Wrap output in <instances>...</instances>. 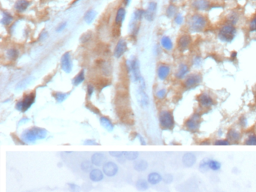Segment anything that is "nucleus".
<instances>
[{
    "label": "nucleus",
    "instance_id": "72a5a7b5",
    "mask_svg": "<svg viewBox=\"0 0 256 192\" xmlns=\"http://www.w3.org/2000/svg\"><path fill=\"white\" fill-rule=\"evenodd\" d=\"M209 167L210 170L213 171L219 170L221 168V164L218 161L214 160V159H209Z\"/></svg>",
    "mask_w": 256,
    "mask_h": 192
},
{
    "label": "nucleus",
    "instance_id": "4468645a",
    "mask_svg": "<svg viewBox=\"0 0 256 192\" xmlns=\"http://www.w3.org/2000/svg\"><path fill=\"white\" fill-rule=\"evenodd\" d=\"M145 88L146 87L139 86V89H138V95H137L138 102L143 108H146L149 105V98L147 94L146 93Z\"/></svg>",
    "mask_w": 256,
    "mask_h": 192
},
{
    "label": "nucleus",
    "instance_id": "f257e3e1",
    "mask_svg": "<svg viewBox=\"0 0 256 192\" xmlns=\"http://www.w3.org/2000/svg\"><path fill=\"white\" fill-rule=\"evenodd\" d=\"M207 25V17L200 13H195L189 18L187 27L191 32H201L206 29Z\"/></svg>",
    "mask_w": 256,
    "mask_h": 192
},
{
    "label": "nucleus",
    "instance_id": "bb28decb",
    "mask_svg": "<svg viewBox=\"0 0 256 192\" xmlns=\"http://www.w3.org/2000/svg\"><path fill=\"white\" fill-rule=\"evenodd\" d=\"M147 167H148V163L145 160H140L135 162V164H134V169L138 172H142V171L146 170Z\"/></svg>",
    "mask_w": 256,
    "mask_h": 192
},
{
    "label": "nucleus",
    "instance_id": "39448f33",
    "mask_svg": "<svg viewBox=\"0 0 256 192\" xmlns=\"http://www.w3.org/2000/svg\"><path fill=\"white\" fill-rule=\"evenodd\" d=\"M202 82V76L198 73H193L186 76L183 81V86L187 90L195 89Z\"/></svg>",
    "mask_w": 256,
    "mask_h": 192
},
{
    "label": "nucleus",
    "instance_id": "20e7f679",
    "mask_svg": "<svg viewBox=\"0 0 256 192\" xmlns=\"http://www.w3.org/2000/svg\"><path fill=\"white\" fill-rule=\"evenodd\" d=\"M159 123L164 129L171 130L174 127V118L169 111H162L159 114Z\"/></svg>",
    "mask_w": 256,
    "mask_h": 192
},
{
    "label": "nucleus",
    "instance_id": "a19ab883",
    "mask_svg": "<svg viewBox=\"0 0 256 192\" xmlns=\"http://www.w3.org/2000/svg\"><path fill=\"white\" fill-rule=\"evenodd\" d=\"M245 144L247 146H256V134H252L249 135L245 140Z\"/></svg>",
    "mask_w": 256,
    "mask_h": 192
},
{
    "label": "nucleus",
    "instance_id": "4be33fe9",
    "mask_svg": "<svg viewBox=\"0 0 256 192\" xmlns=\"http://www.w3.org/2000/svg\"><path fill=\"white\" fill-rule=\"evenodd\" d=\"M104 178V173L99 169H93L90 173V179L94 182H99Z\"/></svg>",
    "mask_w": 256,
    "mask_h": 192
},
{
    "label": "nucleus",
    "instance_id": "2f4dec72",
    "mask_svg": "<svg viewBox=\"0 0 256 192\" xmlns=\"http://www.w3.org/2000/svg\"><path fill=\"white\" fill-rule=\"evenodd\" d=\"M209 159L210 158L203 159L199 164V170L201 173H207L208 170H210Z\"/></svg>",
    "mask_w": 256,
    "mask_h": 192
},
{
    "label": "nucleus",
    "instance_id": "393cba45",
    "mask_svg": "<svg viewBox=\"0 0 256 192\" xmlns=\"http://www.w3.org/2000/svg\"><path fill=\"white\" fill-rule=\"evenodd\" d=\"M29 5V2H28L27 0H17L15 3V5H14V8H15L16 11L22 13L26 11Z\"/></svg>",
    "mask_w": 256,
    "mask_h": 192
},
{
    "label": "nucleus",
    "instance_id": "09e8293b",
    "mask_svg": "<svg viewBox=\"0 0 256 192\" xmlns=\"http://www.w3.org/2000/svg\"><path fill=\"white\" fill-rule=\"evenodd\" d=\"M109 154L111 155L112 157L114 158H122L124 157V152L120 151H110Z\"/></svg>",
    "mask_w": 256,
    "mask_h": 192
},
{
    "label": "nucleus",
    "instance_id": "b1692460",
    "mask_svg": "<svg viewBox=\"0 0 256 192\" xmlns=\"http://www.w3.org/2000/svg\"><path fill=\"white\" fill-rule=\"evenodd\" d=\"M100 123L101 125H102V127H103L104 128L106 129L108 131L111 132L114 131V125H113V123H111V121L108 118V117H101Z\"/></svg>",
    "mask_w": 256,
    "mask_h": 192
},
{
    "label": "nucleus",
    "instance_id": "49530a36",
    "mask_svg": "<svg viewBox=\"0 0 256 192\" xmlns=\"http://www.w3.org/2000/svg\"><path fill=\"white\" fill-rule=\"evenodd\" d=\"M68 188L72 192H80V186H78L77 185L74 184V183H68Z\"/></svg>",
    "mask_w": 256,
    "mask_h": 192
},
{
    "label": "nucleus",
    "instance_id": "de8ad7c7",
    "mask_svg": "<svg viewBox=\"0 0 256 192\" xmlns=\"http://www.w3.org/2000/svg\"><path fill=\"white\" fill-rule=\"evenodd\" d=\"M231 144V143L226 140H217L214 143V145L216 146H229Z\"/></svg>",
    "mask_w": 256,
    "mask_h": 192
},
{
    "label": "nucleus",
    "instance_id": "1a4fd4ad",
    "mask_svg": "<svg viewBox=\"0 0 256 192\" xmlns=\"http://www.w3.org/2000/svg\"><path fill=\"white\" fill-rule=\"evenodd\" d=\"M192 38L188 34L180 35L177 40V47L181 52L189 50L192 44Z\"/></svg>",
    "mask_w": 256,
    "mask_h": 192
},
{
    "label": "nucleus",
    "instance_id": "6e6d98bb",
    "mask_svg": "<svg viewBox=\"0 0 256 192\" xmlns=\"http://www.w3.org/2000/svg\"><path fill=\"white\" fill-rule=\"evenodd\" d=\"M65 26H66V23H65H65H61V24L58 26L57 29H56V31H57V32H61V31H62L64 29H65Z\"/></svg>",
    "mask_w": 256,
    "mask_h": 192
},
{
    "label": "nucleus",
    "instance_id": "864d4df0",
    "mask_svg": "<svg viewBox=\"0 0 256 192\" xmlns=\"http://www.w3.org/2000/svg\"><path fill=\"white\" fill-rule=\"evenodd\" d=\"M240 125H241V126H242V127H243V128L246 127V126H247V120H246V119L245 117H243L242 118H241L240 120Z\"/></svg>",
    "mask_w": 256,
    "mask_h": 192
},
{
    "label": "nucleus",
    "instance_id": "0eeeda50",
    "mask_svg": "<svg viewBox=\"0 0 256 192\" xmlns=\"http://www.w3.org/2000/svg\"><path fill=\"white\" fill-rule=\"evenodd\" d=\"M200 125L201 116L198 114H195L186 121L185 127L190 131L195 132L199 129Z\"/></svg>",
    "mask_w": 256,
    "mask_h": 192
},
{
    "label": "nucleus",
    "instance_id": "bf43d9fd",
    "mask_svg": "<svg viewBox=\"0 0 256 192\" xmlns=\"http://www.w3.org/2000/svg\"><path fill=\"white\" fill-rule=\"evenodd\" d=\"M201 145H210V142L209 140L202 141V142L201 143Z\"/></svg>",
    "mask_w": 256,
    "mask_h": 192
},
{
    "label": "nucleus",
    "instance_id": "473e14b6",
    "mask_svg": "<svg viewBox=\"0 0 256 192\" xmlns=\"http://www.w3.org/2000/svg\"><path fill=\"white\" fill-rule=\"evenodd\" d=\"M139 155V153L135 151H126L124 152L125 158L129 161H135L137 159Z\"/></svg>",
    "mask_w": 256,
    "mask_h": 192
},
{
    "label": "nucleus",
    "instance_id": "dca6fc26",
    "mask_svg": "<svg viewBox=\"0 0 256 192\" xmlns=\"http://www.w3.org/2000/svg\"><path fill=\"white\" fill-rule=\"evenodd\" d=\"M196 156L192 152H186L183 155L182 158L183 164L186 167H192L196 163Z\"/></svg>",
    "mask_w": 256,
    "mask_h": 192
},
{
    "label": "nucleus",
    "instance_id": "423d86ee",
    "mask_svg": "<svg viewBox=\"0 0 256 192\" xmlns=\"http://www.w3.org/2000/svg\"><path fill=\"white\" fill-rule=\"evenodd\" d=\"M35 101V92H32L28 95H25V97L20 102H18L16 105V108L18 111H22V112H25V111H28L29 108L32 107L34 102Z\"/></svg>",
    "mask_w": 256,
    "mask_h": 192
},
{
    "label": "nucleus",
    "instance_id": "5fc2aeb1",
    "mask_svg": "<svg viewBox=\"0 0 256 192\" xmlns=\"http://www.w3.org/2000/svg\"><path fill=\"white\" fill-rule=\"evenodd\" d=\"M93 91H94V89H93V86L91 85H89L88 87H87V93H88L89 97H91L93 93Z\"/></svg>",
    "mask_w": 256,
    "mask_h": 192
},
{
    "label": "nucleus",
    "instance_id": "f704fd0d",
    "mask_svg": "<svg viewBox=\"0 0 256 192\" xmlns=\"http://www.w3.org/2000/svg\"><path fill=\"white\" fill-rule=\"evenodd\" d=\"M93 163L90 161H83L80 164V168L84 172H90L93 168Z\"/></svg>",
    "mask_w": 256,
    "mask_h": 192
},
{
    "label": "nucleus",
    "instance_id": "f3484780",
    "mask_svg": "<svg viewBox=\"0 0 256 192\" xmlns=\"http://www.w3.org/2000/svg\"><path fill=\"white\" fill-rule=\"evenodd\" d=\"M126 49H127V44L125 40L120 39V41L117 42V46L115 47V50H114V55L115 57L120 58L124 54V53L126 52Z\"/></svg>",
    "mask_w": 256,
    "mask_h": 192
},
{
    "label": "nucleus",
    "instance_id": "e433bc0d",
    "mask_svg": "<svg viewBox=\"0 0 256 192\" xmlns=\"http://www.w3.org/2000/svg\"><path fill=\"white\" fill-rule=\"evenodd\" d=\"M177 7L174 5H170L167 8L166 14L168 17H172L177 15Z\"/></svg>",
    "mask_w": 256,
    "mask_h": 192
},
{
    "label": "nucleus",
    "instance_id": "9b49d317",
    "mask_svg": "<svg viewBox=\"0 0 256 192\" xmlns=\"http://www.w3.org/2000/svg\"><path fill=\"white\" fill-rule=\"evenodd\" d=\"M103 173L107 176L112 177L114 176L118 172V166L114 162L108 161L103 165Z\"/></svg>",
    "mask_w": 256,
    "mask_h": 192
},
{
    "label": "nucleus",
    "instance_id": "8fccbe9b",
    "mask_svg": "<svg viewBox=\"0 0 256 192\" xmlns=\"http://www.w3.org/2000/svg\"><path fill=\"white\" fill-rule=\"evenodd\" d=\"M175 23H177V24L178 25H181L183 23V16L181 15V14H177L176 16H175Z\"/></svg>",
    "mask_w": 256,
    "mask_h": 192
},
{
    "label": "nucleus",
    "instance_id": "a878e982",
    "mask_svg": "<svg viewBox=\"0 0 256 192\" xmlns=\"http://www.w3.org/2000/svg\"><path fill=\"white\" fill-rule=\"evenodd\" d=\"M125 16H126V10L124 8H120L117 12L115 18V24L117 26H120L124 20Z\"/></svg>",
    "mask_w": 256,
    "mask_h": 192
},
{
    "label": "nucleus",
    "instance_id": "c85d7f7f",
    "mask_svg": "<svg viewBox=\"0 0 256 192\" xmlns=\"http://www.w3.org/2000/svg\"><path fill=\"white\" fill-rule=\"evenodd\" d=\"M96 16V12L94 10H89L84 15V20L87 24H90L94 20Z\"/></svg>",
    "mask_w": 256,
    "mask_h": 192
},
{
    "label": "nucleus",
    "instance_id": "6ab92c4d",
    "mask_svg": "<svg viewBox=\"0 0 256 192\" xmlns=\"http://www.w3.org/2000/svg\"><path fill=\"white\" fill-rule=\"evenodd\" d=\"M106 156L101 152H96L92 155L91 162L95 166H102L106 163Z\"/></svg>",
    "mask_w": 256,
    "mask_h": 192
},
{
    "label": "nucleus",
    "instance_id": "f8f14e48",
    "mask_svg": "<svg viewBox=\"0 0 256 192\" xmlns=\"http://www.w3.org/2000/svg\"><path fill=\"white\" fill-rule=\"evenodd\" d=\"M210 0H193L192 7L198 11H204L210 8Z\"/></svg>",
    "mask_w": 256,
    "mask_h": 192
},
{
    "label": "nucleus",
    "instance_id": "13d9d810",
    "mask_svg": "<svg viewBox=\"0 0 256 192\" xmlns=\"http://www.w3.org/2000/svg\"><path fill=\"white\" fill-rule=\"evenodd\" d=\"M138 139L140 140V142H141V145H146V142L145 140H144V138H143V137H141L140 134H138Z\"/></svg>",
    "mask_w": 256,
    "mask_h": 192
},
{
    "label": "nucleus",
    "instance_id": "412c9836",
    "mask_svg": "<svg viewBox=\"0 0 256 192\" xmlns=\"http://www.w3.org/2000/svg\"><path fill=\"white\" fill-rule=\"evenodd\" d=\"M170 71H171V69H170V67L168 65H165V64L160 65L157 70L158 77L160 80H165L170 74Z\"/></svg>",
    "mask_w": 256,
    "mask_h": 192
},
{
    "label": "nucleus",
    "instance_id": "cd10ccee",
    "mask_svg": "<svg viewBox=\"0 0 256 192\" xmlns=\"http://www.w3.org/2000/svg\"><path fill=\"white\" fill-rule=\"evenodd\" d=\"M161 44L162 47L166 50H171L173 48V43L168 36H163L161 40Z\"/></svg>",
    "mask_w": 256,
    "mask_h": 192
},
{
    "label": "nucleus",
    "instance_id": "3c124183",
    "mask_svg": "<svg viewBox=\"0 0 256 192\" xmlns=\"http://www.w3.org/2000/svg\"><path fill=\"white\" fill-rule=\"evenodd\" d=\"M162 180H163L165 183H171L173 181V176H172L171 174H165V176L162 178Z\"/></svg>",
    "mask_w": 256,
    "mask_h": 192
},
{
    "label": "nucleus",
    "instance_id": "aec40b11",
    "mask_svg": "<svg viewBox=\"0 0 256 192\" xmlns=\"http://www.w3.org/2000/svg\"><path fill=\"white\" fill-rule=\"evenodd\" d=\"M241 139V134L239 131L235 128H231L228 131L227 134V140L230 143H236L240 141Z\"/></svg>",
    "mask_w": 256,
    "mask_h": 192
},
{
    "label": "nucleus",
    "instance_id": "6e6552de",
    "mask_svg": "<svg viewBox=\"0 0 256 192\" xmlns=\"http://www.w3.org/2000/svg\"><path fill=\"white\" fill-rule=\"evenodd\" d=\"M198 102L201 108H210L214 105V100L213 97L207 92H203L198 97Z\"/></svg>",
    "mask_w": 256,
    "mask_h": 192
},
{
    "label": "nucleus",
    "instance_id": "e2e57ef3",
    "mask_svg": "<svg viewBox=\"0 0 256 192\" xmlns=\"http://www.w3.org/2000/svg\"><path fill=\"white\" fill-rule=\"evenodd\" d=\"M255 97H256V89H255Z\"/></svg>",
    "mask_w": 256,
    "mask_h": 192
},
{
    "label": "nucleus",
    "instance_id": "c756f323",
    "mask_svg": "<svg viewBox=\"0 0 256 192\" xmlns=\"http://www.w3.org/2000/svg\"><path fill=\"white\" fill-rule=\"evenodd\" d=\"M32 80H33V78H32V77H26V78L23 79V80H22L20 83H18V84H17V86H16V89L20 91L21 90V89H24V88H26L29 83H32Z\"/></svg>",
    "mask_w": 256,
    "mask_h": 192
},
{
    "label": "nucleus",
    "instance_id": "ddd939ff",
    "mask_svg": "<svg viewBox=\"0 0 256 192\" xmlns=\"http://www.w3.org/2000/svg\"><path fill=\"white\" fill-rule=\"evenodd\" d=\"M61 67L65 72H71V69H72V63H71L70 53L68 52L64 53L63 56L61 58Z\"/></svg>",
    "mask_w": 256,
    "mask_h": 192
},
{
    "label": "nucleus",
    "instance_id": "052dcab7",
    "mask_svg": "<svg viewBox=\"0 0 256 192\" xmlns=\"http://www.w3.org/2000/svg\"><path fill=\"white\" fill-rule=\"evenodd\" d=\"M131 2V0H124V3L126 5H128L129 4V2Z\"/></svg>",
    "mask_w": 256,
    "mask_h": 192
},
{
    "label": "nucleus",
    "instance_id": "680f3d73",
    "mask_svg": "<svg viewBox=\"0 0 256 192\" xmlns=\"http://www.w3.org/2000/svg\"><path fill=\"white\" fill-rule=\"evenodd\" d=\"M176 1H177V0H172V2H176Z\"/></svg>",
    "mask_w": 256,
    "mask_h": 192
},
{
    "label": "nucleus",
    "instance_id": "ea45409f",
    "mask_svg": "<svg viewBox=\"0 0 256 192\" xmlns=\"http://www.w3.org/2000/svg\"><path fill=\"white\" fill-rule=\"evenodd\" d=\"M68 95H69L68 93L66 94L62 93V92H56V93L54 94V97L58 103H62V102H64L68 98Z\"/></svg>",
    "mask_w": 256,
    "mask_h": 192
},
{
    "label": "nucleus",
    "instance_id": "c9c22d12",
    "mask_svg": "<svg viewBox=\"0 0 256 192\" xmlns=\"http://www.w3.org/2000/svg\"><path fill=\"white\" fill-rule=\"evenodd\" d=\"M85 76H84V71H81L73 80V84L74 86H78L79 84L82 83L84 80Z\"/></svg>",
    "mask_w": 256,
    "mask_h": 192
},
{
    "label": "nucleus",
    "instance_id": "7c9ffc66",
    "mask_svg": "<svg viewBox=\"0 0 256 192\" xmlns=\"http://www.w3.org/2000/svg\"><path fill=\"white\" fill-rule=\"evenodd\" d=\"M135 186H136V188L140 191H144L147 190L149 188L148 182L145 179H142L137 181Z\"/></svg>",
    "mask_w": 256,
    "mask_h": 192
},
{
    "label": "nucleus",
    "instance_id": "5701e85b",
    "mask_svg": "<svg viewBox=\"0 0 256 192\" xmlns=\"http://www.w3.org/2000/svg\"><path fill=\"white\" fill-rule=\"evenodd\" d=\"M147 180H148V182L150 183V184L157 185L162 181V177L159 173L153 172L149 174L148 177H147Z\"/></svg>",
    "mask_w": 256,
    "mask_h": 192
},
{
    "label": "nucleus",
    "instance_id": "79ce46f5",
    "mask_svg": "<svg viewBox=\"0 0 256 192\" xmlns=\"http://www.w3.org/2000/svg\"><path fill=\"white\" fill-rule=\"evenodd\" d=\"M249 32H256V13L250 20L249 23Z\"/></svg>",
    "mask_w": 256,
    "mask_h": 192
},
{
    "label": "nucleus",
    "instance_id": "c03bdc74",
    "mask_svg": "<svg viewBox=\"0 0 256 192\" xmlns=\"http://www.w3.org/2000/svg\"><path fill=\"white\" fill-rule=\"evenodd\" d=\"M143 17H144V11H143V10H138V11H135V14H134V20H135V21L140 20Z\"/></svg>",
    "mask_w": 256,
    "mask_h": 192
},
{
    "label": "nucleus",
    "instance_id": "2eb2a0df",
    "mask_svg": "<svg viewBox=\"0 0 256 192\" xmlns=\"http://www.w3.org/2000/svg\"><path fill=\"white\" fill-rule=\"evenodd\" d=\"M157 8V4L154 2H151L149 3L148 8L144 11V17L149 21H152L154 20L156 15V11Z\"/></svg>",
    "mask_w": 256,
    "mask_h": 192
},
{
    "label": "nucleus",
    "instance_id": "7ed1b4c3",
    "mask_svg": "<svg viewBox=\"0 0 256 192\" xmlns=\"http://www.w3.org/2000/svg\"><path fill=\"white\" fill-rule=\"evenodd\" d=\"M236 34V28L233 24L226 23L219 29L218 36L221 41L224 42H231L234 39Z\"/></svg>",
    "mask_w": 256,
    "mask_h": 192
},
{
    "label": "nucleus",
    "instance_id": "a18cd8bd",
    "mask_svg": "<svg viewBox=\"0 0 256 192\" xmlns=\"http://www.w3.org/2000/svg\"><path fill=\"white\" fill-rule=\"evenodd\" d=\"M166 95H167V92L166 90L164 89H159V91H157V92H156V98H157L158 99H160V100L165 99V98L166 97Z\"/></svg>",
    "mask_w": 256,
    "mask_h": 192
},
{
    "label": "nucleus",
    "instance_id": "37998d69",
    "mask_svg": "<svg viewBox=\"0 0 256 192\" xmlns=\"http://www.w3.org/2000/svg\"><path fill=\"white\" fill-rule=\"evenodd\" d=\"M17 55H18V52L16 49L11 48L7 51V56L10 59H14L17 58Z\"/></svg>",
    "mask_w": 256,
    "mask_h": 192
},
{
    "label": "nucleus",
    "instance_id": "58836bf2",
    "mask_svg": "<svg viewBox=\"0 0 256 192\" xmlns=\"http://www.w3.org/2000/svg\"><path fill=\"white\" fill-rule=\"evenodd\" d=\"M13 20V17L8 12L2 13V23L3 25H9Z\"/></svg>",
    "mask_w": 256,
    "mask_h": 192
},
{
    "label": "nucleus",
    "instance_id": "a211bd4d",
    "mask_svg": "<svg viewBox=\"0 0 256 192\" xmlns=\"http://www.w3.org/2000/svg\"><path fill=\"white\" fill-rule=\"evenodd\" d=\"M189 72V66L187 64L182 63L179 65L175 77L177 80H183L186 77Z\"/></svg>",
    "mask_w": 256,
    "mask_h": 192
},
{
    "label": "nucleus",
    "instance_id": "4d7b16f0",
    "mask_svg": "<svg viewBox=\"0 0 256 192\" xmlns=\"http://www.w3.org/2000/svg\"><path fill=\"white\" fill-rule=\"evenodd\" d=\"M47 35H48V34H47V32H45V31H44V32H43L42 33H41V36H40V40H44V39H45V38H47Z\"/></svg>",
    "mask_w": 256,
    "mask_h": 192
},
{
    "label": "nucleus",
    "instance_id": "4c0bfd02",
    "mask_svg": "<svg viewBox=\"0 0 256 192\" xmlns=\"http://www.w3.org/2000/svg\"><path fill=\"white\" fill-rule=\"evenodd\" d=\"M100 68L102 69V71L106 75L111 74V67L110 64L107 62H102L100 64Z\"/></svg>",
    "mask_w": 256,
    "mask_h": 192
},
{
    "label": "nucleus",
    "instance_id": "f03ea898",
    "mask_svg": "<svg viewBox=\"0 0 256 192\" xmlns=\"http://www.w3.org/2000/svg\"><path fill=\"white\" fill-rule=\"evenodd\" d=\"M47 136V131L41 128L34 127L23 131L21 140L26 143H32L38 140L44 139Z\"/></svg>",
    "mask_w": 256,
    "mask_h": 192
},
{
    "label": "nucleus",
    "instance_id": "9d476101",
    "mask_svg": "<svg viewBox=\"0 0 256 192\" xmlns=\"http://www.w3.org/2000/svg\"><path fill=\"white\" fill-rule=\"evenodd\" d=\"M130 71L132 74V78H133L134 81L138 82L139 83L141 80H142V77H141V71H140V65L138 59L134 58L130 63Z\"/></svg>",
    "mask_w": 256,
    "mask_h": 192
},
{
    "label": "nucleus",
    "instance_id": "603ef678",
    "mask_svg": "<svg viewBox=\"0 0 256 192\" xmlns=\"http://www.w3.org/2000/svg\"><path fill=\"white\" fill-rule=\"evenodd\" d=\"M85 145H99L94 140H87L84 142Z\"/></svg>",
    "mask_w": 256,
    "mask_h": 192
}]
</instances>
